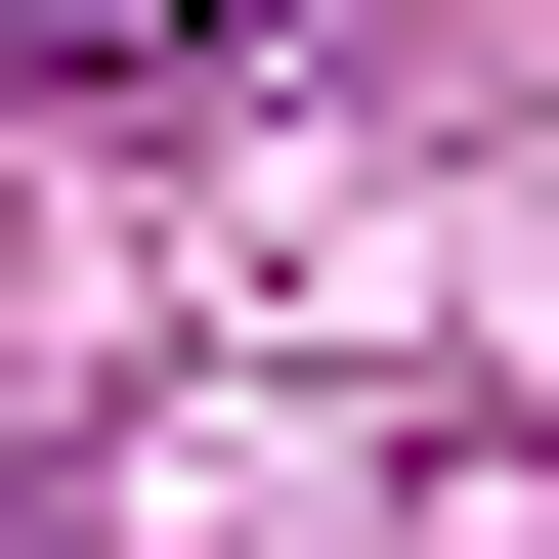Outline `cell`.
Instances as JSON below:
<instances>
[{"label": "cell", "mask_w": 559, "mask_h": 559, "mask_svg": "<svg viewBox=\"0 0 559 559\" xmlns=\"http://www.w3.org/2000/svg\"><path fill=\"white\" fill-rule=\"evenodd\" d=\"M259 44V0H0V130H44V86H215Z\"/></svg>", "instance_id": "cell-1"}]
</instances>
